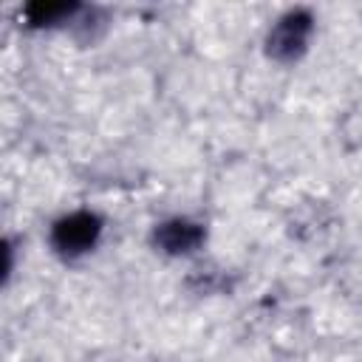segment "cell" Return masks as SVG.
I'll return each mask as SVG.
<instances>
[{"label": "cell", "instance_id": "1", "mask_svg": "<svg viewBox=\"0 0 362 362\" xmlns=\"http://www.w3.org/2000/svg\"><path fill=\"white\" fill-rule=\"evenodd\" d=\"M311 31H314V20L308 11H303V8L288 11L266 34V54L277 62H291V59L303 57V51L308 48Z\"/></svg>", "mask_w": 362, "mask_h": 362}, {"label": "cell", "instance_id": "2", "mask_svg": "<svg viewBox=\"0 0 362 362\" xmlns=\"http://www.w3.org/2000/svg\"><path fill=\"white\" fill-rule=\"evenodd\" d=\"M102 235V218L93 212H71L51 226V246L62 257H76L88 252Z\"/></svg>", "mask_w": 362, "mask_h": 362}, {"label": "cell", "instance_id": "3", "mask_svg": "<svg viewBox=\"0 0 362 362\" xmlns=\"http://www.w3.org/2000/svg\"><path fill=\"white\" fill-rule=\"evenodd\" d=\"M206 232L201 223L187 221V218H173L156 226L153 232V243L158 249H164L167 255H189L204 243Z\"/></svg>", "mask_w": 362, "mask_h": 362}, {"label": "cell", "instance_id": "4", "mask_svg": "<svg viewBox=\"0 0 362 362\" xmlns=\"http://www.w3.org/2000/svg\"><path fill=\"white\" fill-rule=\"evenodd\" d=\"M79 6L76 3H31L25 6V20L31 25H54L65 17H71Z\"/></svg>", "mask_w": 362, "mask_h": 362}]
</instances>
